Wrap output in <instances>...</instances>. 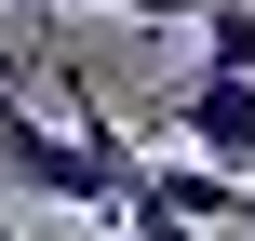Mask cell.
Masks as SVG:
<instances>
[{
  "mask_svg": "<svg viewBox=\"0 0 255 241\" xmlns=\"http://www.w3.org/2000/svg\"><path fill=\"white\" fill-rule=\"evenodd\" d=\"M0 174H13L27 201H81V215H108V201H121V174H108L67 121H40L13 80H0Z\"/></svg>",
  "mask_w": 255,
  "mask_h": 241,
  "instance_id": "cell-1",
  "label": "cell"
},
{
  "mask_svg": "<svg viewBox=\"0 0 255 241\" xmlns=\"http://www.w3.org/2000/svg\"><path fill=\"white\" fill-rule=\"evenodd\" d=\"M161 134L202 148V161H229V174H255V80H242V67H202V80L161 107Z\"/></svg>",
  "mask_w": 255,
  "mask_h": 241,
  "instance_id": "cell-2",
  "label": "cell"
},
{
  "mask_svg": "<svg viewBox=\"0 0 255 241\" xmlns=\"http://www.w3.org/2000/svg\"><path fill=\"white\" fill-rule=\"evenodd\" d=\"M188 27H202V67H242L255 80V0H202Z\"/></svg>",
  "mask_w": 255,
  "mask_h": 241,
  "instance_id": "cell-3",
  "label": "cell"
},
{
  "mask_svg": "<svg viewBox=\"0 0 255 241\" xmlns=\"http://www.w3.org/2000/svg\"><path fill=\"white\" fill-rule=\"evenodd\" d=\"M81 13H121V27H188L202 0H81Z\"/></svg>",
  "mask_w": 255,
  "mask_h": 241,
  "instance_id": "cell-4",
  "label": "cell"
},
{
  "mask_svg": "<svg viewBox=\"0 0 255 241\" xmlns=\"http://www.w3.org/2000/svg\"><path fill=\"white\" fill-rule=\"evenodd\" d=\"M242 228H255V188H242Z\"/></svg>",
  "mask_w": 255,
  "mask_h": 241,
  "instance_id": "cell-5",
  "label": "cell"
},
{
  "mask_svg": "<svg viewBox=\"0 0 255 241\" xmlns=\"http://www.w3.org/2000/svg\"><path fill=\"white\" fill-rule=\"evenodd\" d=\"M0 241H13V228H0Z\"/></svg>",
  "mask_w": 255,
  "mask_h": 241,
  "instance_id": "cell-6",
  "label": "cell"
}]
</instances>
